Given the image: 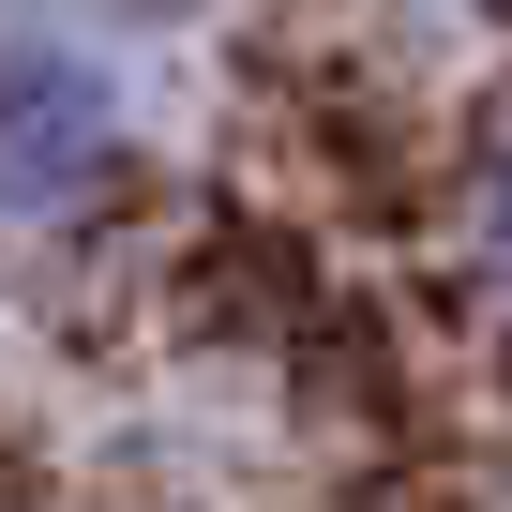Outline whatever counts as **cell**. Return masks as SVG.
<instances>
[{"instance_id":"7a4b0ae2","label":"cell","mask_w":512,"mask_h":512,"mask_svg":"<svg viewBox=\"0 0 512 512\" xmlns=\"http://www.w3.org/2000/svg\"><path fill=\"white\" fill-rule=\"evenodd\" d=\"M452 256H467V287L512 317V121L452 166Z\"/></svg>"},{"instance_id":"3957f363","label":"cell","mask_w":512,"mask_h":512,"mask_svg":"<svg viewBox=\"0 0 512 512\" xmlns=\"http://www.w3.org/2000/svg\"><path fill=\"white\" fill-rule=\"evenodd\" d=\"M106 16H151V31H181V16H211V0H106Z\"/></svg>"},{"instance_id":"6da1fadb","label":"cell","mask_w":512,"mask_h":512,"mask_svg":"<svg viewBox=\"0 0 512 512\" xmlns=\"http://www.w3.org/2000/svg\"><path fill=\"white\" fill-rule=\"evenodd\" d=\"M136 166V121H121V76L76 46V31H0V241H46V226H91Z\"/></svg>"},{"instance_id":"277c9868","label":"cell","mask_w":512,"mask_h":512,"mask_svg":"<svg viewBox=\"0 0 512 512\" xmlns=\"http://www.w3.org/2000/svg\"><path fill=\"white\" fill-rule=\"evenodd\" d=\"M422 16H467V31H512V0H422Z\"/></svg>"}]
</instances>
